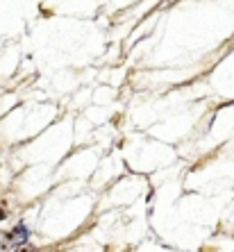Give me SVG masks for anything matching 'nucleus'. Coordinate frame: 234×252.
<instances>
[{"label": "nucleus", "instance_id": "nucleus-1", "mask_svg": "<svg viewBox=\"0 0 234 252\" xmlns=\"http://www.w3.org/2000/svg\"><path fill=\"white\" fill-rule=\"evenodd\" d=\"M28 243V232L25 227H14L12 232L0 234V248H21Z\"/></svg>", "mask_w": 234, "mask_h": 252}, {"label": "nucleus", "instance_id": "nucleus-2", "mask_svg": "<svg viewBox=\"0 0 234 252\" xmlns=\"http://www.w3.org/2000/svg\"><path fill=\"white\" fill-rule=\"evenodd\" d=\"M2 218H5V207L0 205V220H2Z\"/></svg>", "mask_w": 234, "mask_h": 252}]
</instances>
